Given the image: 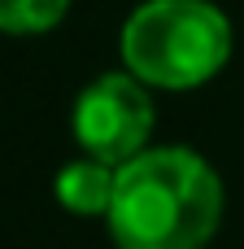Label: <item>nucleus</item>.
I'll return each instance as SVG.
<instances>
[{
	"label": "nucleus",
	"mask_w": 244,
	"mask_h": 249,
	"mask_svg": "<svg viewBox=\"0 0 244 249\" xmlns=\"http://www.w3.org/2000/svg\"><path fill=\"white\" fill-rule=\"evenodd\" d=\"M105 223L118 249H205L223 223L218 171L179 144L144 149L118 166Z\"/></svg>",
	"instance_id": "nucleus-1"
},
{
	"label": "nucleus",
	"mask_w": 244,
	"mask_h": 249,
	"mask_svg": "<svg viewBox=\"0 0 244 249\" xmlns=\"http://www.w3.org/2000/svg\"><path fill=\"white\" fill-rule=\"evenodd\" d=\"M227 57L231 22L210 0H144L122 26V66L148 88H201Z\"/></svg>",
	"instance_id": "nucleus-2"
},
{
	"label": "nucleus",
	"mask_w": 244,
	"mask_h": 249,
	"mask_svg": "<svg viewBox=\"0 0 244 249\" xmlns=\"http://www.w3.org/2000/svg\"><path fill=\"white\" fill-rule=\"evenodd\" d=\"M153 123H157V109H153L148 83H140L131 70H109L92 79L79 92L74 118H70L79 149L114 171L148 149Z\"/></svg>",
	"instance_id": "nucleus-3"
},
{
	"label": "nucleus",
	"mask_w": 244,
	"mask_h": 249,
	"mask_svg": "<svg viewBox=\"0 0 244 249\" xmlns=\"http://www.w3.org/2000/svg\"><path fill=\"white\" fill-rule=\"evenodd\" d=\"M114 188H118V171L87 153L57 171V201L79 219H105L114 206Z\"/></svg>",
	"instance_id": "nucleus-4"
},
{
	"label": "nucleus",
	"mask_w": 244,
	"mask_h": 249,
	"mask_svg": "<svg viewBox=\"0 0 244 249\" xmlns=\"http://www.w3.org/2000/svg\"><path fill=\"white\" fill-rule=\"evenodd\" d=\"M70 0H0V31L9 35H39L65 18Z\"/></svg>",
	"instance_id": "nucleus-5"
}]
</instances>
